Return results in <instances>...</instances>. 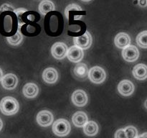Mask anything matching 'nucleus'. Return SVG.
I'll list each match as a JSON object with an SVG mask.
<instances>
[{"label": "nucleus", "mask_w": 147, "mask_h": 138, "mask_svg": "<svg viewBox=\"0 0 147 138\" xmlns=\"http://www.w3.org/2000/svg\"><path fill=\"white\" fill-rule=\"evenodd\" d=\"M19 103L16 99L11 96H6L0 102V110L1 113L7 116L14 115L18 112Z\"/></svg>", "instance_id": "f257e3e1"}, {"label": "nucleus", "mask_w": 147, "mask_h": 138, "mask_svg": "<svg viewBox=\"0 0 147 138\" xmlns=\"http://www.w3.org/2000/svg\"><path fill=\"white\" fill-rule=\"evenodd\" d=\"M53 131L55 135L59 137H65L70 132V124L65 119H59L54 122Z\"/></svg>", "instance_id": "f03ea898"}, {"label": "nucleus", "mask_w": 147, "mask_h": 138, "mask_svg": "<svg viewBox=\"0 0 147 138\" xmlns=\"http://www.w3.org/2000/svg\"><path fill=\"white\" fill-rule=\"evenodd\" d=\"M88 77L94 83H101L106 79L105 70L99 66H94L89 70Z\"/></svg>", "instance_id": "7ed1b4c3"}, {"label": "nucleus", "mask_w": 147, "mask_h": 138, "mask_svg": "<svg viewBox=\"0 0 147 138\" xmlns=\"http://www.w3.org/2000/svg\"><path fill=\"white\" fill-rule=\"evenodd\" d=\"M92 42H93V40H92L91 34L88 31H86L81 36L76 37L73 38V43H74L75 45L77 46L79 48L82 49V50L89 48L91 46Z\"/></svg>", "instance_id": "20e7f679"}, {"label": "nucleus", "mask_w": 147, "mask_h": 138, "mask_svg": "<svg viewBox=\"0 0 147 138\" xmlns=\"http://www.w3.org/2000/svg\"><path fill=\"white\" fill-rule=\"evenodd\" d=\"M67 52H68L67 46L63 43L58 42V43H55L52 46V55L57 60H61L65 57V56H67Z\"/></svg>", "instance_id": "39448f33"}, {"label": "nucleus", "mask_w": 147, "mask_h": 138, "mask_svg": "<svg viewBox=\"0 0 147 138\" xmlns=\"http://www.w3.org/2000/svg\"><path fill=\"white\" fill-rule=\"evenodd\" d=\"M53 121V115L50 111H40L37 115V122L41 126H49L51 125Z\"/></svg>", "instance_id": "423d86ee"}, {"label": "nucleus", "mask_w": 147, "mask_h": 138, "mask_svg": "<svg viewBox=\"0 0 147 138\" xmlns=\"http://www.w3.org/2000/svg\"><path fill=\"white\" fill-rule=\"evenodd\" d=\"M122 56L127 62H134L139 58V52L134 45H129L122 51Z\"/></svg>", "instance_id": "0eeeda50"}, {"label": "nucleus", "mask_w": 147, "mask_h": 138, "mask_svg": "<svg viewBox=\"0 0 147 138\" xmlns=\"http://www.w3.org/2000/svg\"><path fill=\"white\" fill-rule=\"evenodd\" d=\"M72 101L79 107L86 106L88 102L87 94L83 90H76L72 95Z\"/></svg>", "instance_id": "6e6552de"}, {"label": "nucleus", "mask_w": 147, "mask_h": 138, "mask_svg": "<svg viewBox=\"0 0 147 138\" xmlns=\"http://www.w3.org/2000/svg\"><path fill=\"white\" fill-rule=\"evenodd\" d=\"M84 53L82 49L79 48L77 46H72L68 49L67 52V58L73 63H79L83 59Z\"/></svg>", "instance_id": "1a4fd4ad"}, {"label": "nucleus", "mask_w": 147, "mask_h": 138, "mask_svg": "<svg viewBox=\"0 0 147 138\" xmlns=\"http://www.w3.org/2000/svg\"><path fill=\"white\" fill-rule=\"evenodd\" d=\"M118 90L119 93L125 96H129L134 93V85L131 80H123L119 83L118 86Z\"/></svg>", "instance_id": "9d476101"}, {"label": "nucleus", "mask_w": 147, "mask_h": 138, "mask_svg": "<svg viewBox=\"0 0 147 138\" xmlns=\"http://www.w3.org/2000/svg\"><path fill=\"white\" fill-rule=\"evenodd\" d=\"M18 83L17 77L13 73H8L3 77L1 80V85L3 87L7 90H11L15 89Z\"/></svg>", "instance_id": "9b49d317"}, {"label": "nucleus", "mask_w": 147, "mask_h": 138, "mask_svg": "<svg viewBox=\"0 0 147 138\" xmlns=\"http://www.w3.org/2000/svg\"><path fill=\"white\" fill-rule=\"evenodd\" d=\"M114 43L119 48H126L131 44L130 36L125 32L119 33L115 37Z\"/></svg>", "instance_id": "f8f14e48"}, {"label": "nucleus", "mask_w": 147, "mask_h": 138, "mask_svg": "<svg viewBox=\"0 0 147 138\" xmlns=\"http://www.w3.org/2000/svg\"><path fill=\"white\" fill-rule=\"evenodd\" d=\"M42 78L46 83H54L58 78V73L53 68H47L43 71Z\"/></svg>", "instance_id": "ddd939ff"}, {"label": "nucleus", "mask_w": 147, "mask_h": 138, "mask_svg": "<svg viewBox=\"0 0 147 138\" xmlns=\"http://www.w3.org/2000/svg\"><path fill=\"white\" fill-rule=\"evenodd\" d=\"M23 94L29 99H33L36 97L39 93V88L35 83H28L23 87Z\"/></svg>", "instance_id": "4468645a"}, {"label": "nucleus", "mask_w": 147, "mask_h": 138, "mask_svg": "<svg viewBox=\"0 0 147 138\" xmlns=\"http://www.w3.org/2000/svg\"><path fill=\"white\" fill-rule=\"evenodd\" d=\"M73 124L77 127H83L88 121V116L85 112H78L73 115L72 117Z\"/></svg>", "instance_id": "2eb2a0df"}, {"label": "nucleus", "mask_w": 147, "mask_h": 138, "mask_svg": "<svg viewBox=\"0 0 147 138\" xmlns=\"http://www.w3.org/2000/svg\"><path fill=\"white\" fill-rule=\"evenodd\" d=\"M132 73L134 76L138 80H145L147 78V66L142 63L136 65L133 68Z\"/></svg>", "instance_id": "dca6fc26"}, {"label": "nucleus", "mask_w": 147, "mask_h": 138, "mask_svg": "<svg viewBox=\"0 0 147 138\" xmlns=\"http://www.w3.org/2000/svg\"><path fill=\"white\" fill-rule=\"evenodd\" d=\"M74 74L77 78L80 79L85 78L89 74V70L88 66L85 63H78L74 68Z\"/></svg>", "instance_id": "f3484780"}, {"label": "nucleus", "mask_w": 147, "mask_h": 138, "mask_svg": "<svg viewBox=\"0 0 147 138\" xmlns=\"http://www.w3.org/2000/svg\"><path fill=\"white\" fill-rule=\"evenodd\" d=\"M83 131L88 136H95L98 132V125L94 121H88L83 126Z\"/></svg>", "instance_id": "a211bd4d"}, {"label": "nucleus", "mask_w": 147, "mask_h": 138, "mask_svg": "<svg viewBox=\"0 0 147 138\" xmlns=\"http://www.w3.org/2000/svg\"><path fill=\"white\" fill-rule=\"evenodd\" d=\"M39 11L43 15H45L48 12L55 10V5L50 1H42L39 4Z\"/></svg>", "instance_id": "6ab92c4d"}, {"label": "nucleus", "mask_w": 147, "mask_h": 138, "mask_svg": "<svg viewBox=\"0 0 147 138\" xmlns=\"http://www.w3.org/2000/svg\"><path fill=\"white\" fill-rule=\"evenodd\" d=\"M7 41L11 45H17L20 43H21V42L22 41L23 36L22 34L20 32V30L15 33V34H14L13 36H11V37H7Z\"/></svg>", "instance_id": "aec40b11"}, {"label": "nucleus", "mask_w": 147, "mask_h": 138, "mask_svg": "<svg viewBox=\"0 0 147 138\" xmlns=\"http://www.w3.org/2000/svg\"><path fill=\"white\" fill-rule=\"evenodd\" d=\"M136 43L138 45L143 48H147V30L139 33L136 37Z\"/></svg>", "instance_id": "412c9836"}, {"label": "nucleus", "mask_w": 147, "mask_h": 138, "mask_svg": "<svg viewBox=\"0 0 147 138\" xmlns=\"http://www.w3.org/2000/svg\"><path fill=\"white\" fill-rule=\"evenodd\" d=\"M127 138H138V130L135 126H128L124 129Z\"/></svg>", "instance_id": "4be33fe9"}, {"label": "nucleus", "mask_w": 147, "mask_h": 138, "mask_svg": "<svg viewBox=\"0 0 147 138\" xmlns=\"http://www.w3.org/2000/svg\"><path fill=\"white\" fill-rule=\"evenodd\" d=\"M14 13L16 14L17 15V18H18V23H19V27H21L22 24H24V21L22 18V15L27 12V9H23V8H20V9H14Z\"/></svg>", "instance_id": "5701e85b"}, {"label": "nucleus", "mask_w": 147, "mask_h": 138, "mask_svg": "<svg viewBox=\"0 0 147 138\" xmlns=\"http://www.w3.org/2000/svg\"><path fill=\"white\" fill-rule=\"evenodd\" d=\"M70 11H82V8L76 4H70L68 6H67L65 10V14L67 19L69 17V13Z\"/></svg>", "instance_id": "b1692460"}, {"label": "nucleus", "mask_w": 147, "mask_h": 138, "mask_svg": "<svg viewBox=\"0 0 147 138\" xmlns=\"http://www.w3.org/2000/svg\"><path fill=\"white\" fill-rule=\"evenodd\" d=\"M115 138H127L124 129H120L116 131L115 133Z\"/></svg>", "instance_id": "393cba45"}, {"label": "nucleus", "mask_w": 147, "mask_h": 138, "mask_svg": "<svg viewBox=\"0 0 147 138\" xmlns=\"http://www.w3.org/2000/svg\"><path fill=\"white\" fill-rule=\"evenodd\" d=\"M7 10H9V11H14V8H13L11 6L5 4H3V5L1 6V9H0V12L4 11H7Z\"/></svg>", "instance_id": "a878e982"}, {"label": "nucleus", "mask_w": 147, "mask_h": 138, "mask_svg": "<svg viewBox=\"0 0 147 138\" xmlns=\"http://www.w3.org/2000/svg\"><path fill=\"white\" fill-rule=\"evenodd\" d=\"M139 4L141 7H146L147 5V1H139Z\"/></svg>", "instance_id": "bb28decb"}, {"label": "nucleus", "mask_w": 147, "mask_h": 138, "mask_svg": "<svg viewBox=\"0 0 147 138\" xmlns=\"http://www.w3.org/2000/svg\"><path fill=\"white\" fill-rule=\"evenodd\" d=\"M138 138H147V132H145V133L141 135Z\"/></svg>", "instance_id": "cd10ccee"}, {"label": "nucleus", "mask_w": 147, "mask_h": 138, "mask_svg": "<svg viewBox=\"0 0 147 138\" xmlns=\"http://www.w3.org/2000/svg\"><path fill=\"white\" fill-rule=\"evenodd\" d=\"M3 77H4V76H3L2 70H1V69L0 68V81H1V80H2Z\"/></svg>", "instance_id": "c85d7f7f"}, {"label": "nucleus", "mask_w": 147, "mask_h": 138, "mask_svg": "<svg viewBox=\"0 0 147 138\" xmlns=\"http://www.w3.org/2000/svg\"><path fill=\"white\" fill-rule=\"evenodd\" d=\"M27 18L30 20H31V21H33V20H34V17L33 15H29L28 17H27Z\"/></svg>", "instance_id": "c756f323"}, {"label": "nucleus", "mask_w": 147, "mask_h": 138, "mask_svg": "<svg viewBox=\"0 0 147 138\" xmlns=\"http://www.w3.org/2000/svg\"><path fill=\"white\" fill-rule=\"evenodd\" d=\"M2 126H3V122L2 121H1V119H0V131H1V129H2Z\"/></svg>", "instance_id": "7c9ffc66"}, {"label": "nucleus", "mask_w": 147, "mask_h": 138, "mask_svg": "<svg viewBox=\"0 0 147 138\" xmlns=\"http://www.w3.org/2000/svg\"><path fill=\"white\" fill-rule=\"evenodd\" d=\"M144 106H145V107L147 109V100L146 101H145V103H144Z\"/></svg>", "instance_id": "2f4dec72"}]
</instances>
